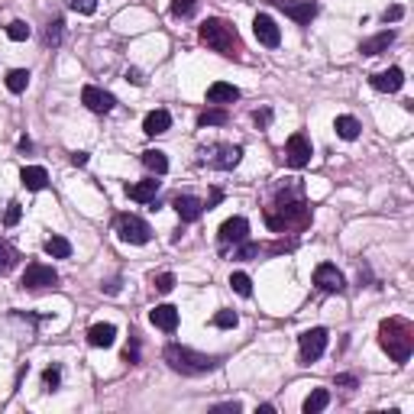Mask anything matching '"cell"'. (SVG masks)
Here are the masks:
<instances>
[{
	"label": "cell",
	"instance_id": "1",
	"mask_svg": "<svg viewBox=\"0 0 414 414\" xmlns=\"http://www.w3.org/2000/svg\"><path fill=\"white\" fill-rule=\"evenodd\" d=\"M310 220V207L304 204L301 188L282 191L272 207H265V224L272 226L275 233H282L288 226H304Z\"/></svg>",
	"mask_w": 414,
	"mask_h": 414
},
{
	"label": "cell",
	"instance_id": "2",
	"mask_svg": "<svg viewBox=\"0 0 414 414\" xmlns=\"http://www.w3.org/2000/svg\"><path fill=\"white\" fill-rule=\"evenodd\" d=\"M379 347L388 353L392 363L405 366L414 353V327L405 317H388L379 324Z\"/></svg>",
	"mask_w": 414,
	"mask_h": 414
},
{
	"label": "cell",
	"instance_id": "3",
	"mask_svg": "<svg viewBox=\"0 0 414 414\" xmlns=\"http://www.w3.org/2000/svg\"><path fill=\"white\" fill-rule=\"evenodd\" d=\"M162 356L181 376H204V372H210L217 366L214 356H204V353H198V349H191V347H181V343H169Z\"/></svg>",
	"mask_w": 414,
	"mask_h": 414
},
{
	"label": "cell",
	"instance_id": "4",
	"mask_svg": "<svg viewBox=\"0 0 414 414\" xmlns=\"http://www.w3.org/2000/svg\"><path fill=\"white\" fill-rule=\"evenodd\" d=\"M201 42H204L207 49H214V52H220V56H236L240 52V39H236V29L230 26V23H224V19H204L198 29Z\"/></svg>",
	"mask_w": 414,
	"mask_h": 414
},
{
	"label": "cell",
	"instance_id": "5",
	"mask_svg": "<svg viewBox=\"0 0 414 414\" xmlns=\"http://www.w3.org/2000/svg\"><path fill=\"white\" fill-rule=\"evenodd\" d=\"M243 159V146H230V142H217L210 149H201V165L210 169H236Z\"/></svg>",
	"mask_w": 414,
	"mask_h": 414
},
{
	"label": "cell",
	"instance_id": "6",
	"mask_svg": "<svg viewBox=\"0 0 414 414\" xmlns=\"http://www.w3.org/2000/svg\"><path fill=\"white\" fill-rule=\"evenodd\" d=\"M117 236H120L123 243H133V246H146L152 240V230H149V224L142 220V217H136V214H120L117 217Z\"/></svg>",
	"mask_w": 414,
	"mask_h": 414
},
{
	"label": "cell",
	"instance_id": "7",
	"mask_svg": "<svg viewBox=\"0 0 414 414\" xmlns=\"http://www.w3.org/2000/svg\"><path fill=\"white\" fill-rule=\"evenodd\" d=\"M298 347H301V363H314V359L324 356L327 349V330L324 327H310L298 337Z\"/></svg>",
	"mask_w": 414,
	"mask_h": 414
},
{
	"label": "cell",
	"instance_id": "8",
	"mask_svg": "<svg viewBox=\"0 0 414 414\" xmlns=\"http://www.w3.org/2000/svg\"><path fill=\"white\" fill-rule=\"evenodd\" d=\"M310 156H314V146H310V140L304 133L288 136V142H285V162H288L292 169H304L310 162Z\"/></svg>",
	"mask_w": 414,
	"mask_h": 414
},
{
	"label": "cell",
	"instance_id": "9",
	"mask_svg": "<svg viewBox=\"0 0 414 414\" xmlns=\"http://www.w3.org/2000/svg\"><path fill=\"white\" fill-rule=\"evenodd\" d=\"M19 285L23 288H52V285H58V272L46 263H29Z\"/></svg>",
	"mask_w": 414,
	"mask_h": 414
},
{
	"label": "cell",
	"instance_id": "10",
	"mask_svg": "<svg viewBox=\"0 0 414 414\" xmlns=\"http://www.w3.org/2000/svg\"><path fill=\"white\" fill-rule=\"evenodd\" d=\"M272 3L282 10L285 17H292L298 26H308L310 19L317 17V3L314 0H272Z\"/></svg>",
	"mask_w": 414,
	"mask_h": 414
},
{
	"label": "cell",
	"instance_id": "11",
	"mask_svg": "<svg viewBox=\"0 0 414 414\" xmlns=\"http://www.w3.org/2000/svg\"><path fill=\"white\" fill-rule=\"evenodd\" d=\"M314 285H317L320 292H343L347 288V279H343V272H340L333 263H320L317 269H314Z\"/></svg>",
	"mask_w": 414,
	"mask_h": 414
},
{
	"label": "cell",
	"instance_id": "12",
	"mask_svg": "<svg viewBox=\"0 0 414 414\" xmlns=\"http://www.w3.org/2000/svg\"><path fill=\"white\" fill-rule=\"evenodd\" d=\"M81 104H85L88 110H94V113H110L113 107H117V97H113L110 91L97 88V85H85V91H81Z\"/></svg>",
	"mask_w": 414,
	"mask_h": 414
},
{
	"label": "cell",
	"instance_id": "13",
	"mask_svg": "<svg viewBox=\"0 0 414 414\" xmlns=\"http://www.w3.org/2000/svg\"><path fill=\"white\" fill-rule=\"evenodd\" d=\"M217 240H220V246L249 240V220H246V217H230V220H224L220 230H217Z\"/></svg>",
	"mask_w": 414,
	"mask_h": 414
},
{
	"label": "cell",
	"instance_id": "14",
	"mask_svg": "<svg viewBox=\"0 0 414 414\" xmlns=\"http://www.w3.org/2000/svg\"><path fill=\"white\" fill-rule=\"evenodd\" d=\"M253 33H256V39H259L263 46H269V49H275L279 42H282V29H279V23H275L269 13H256Z\"/></svg>",
	"mask_w": 414,
	"mask_h": 414
},
{
	"label": "cell",
	"instance_id": "15",
	"mask_svg": "<svg viewBox=\"0 0 414 414\" xmlns=\"http://www.w3.org/2000/svg\"><path fill=\"white\" fill-rule=\"evenodd\" d=\"M369 85L376 88V91H382V94H395V91H401V85H405V72H401V68L376 72V75L369 78Z\"/></svg>",
	"mask_w": 414,
	"mask_h": 414
},
{
	"label": "cell",
	"instance_id": "16",
	"mask_svg": "<svg viewBox=\"0 0 414 414\" xmlns=\"http://www.w3.org/2000/svg\"><path fill=\"white\" fill-rule=\"evenodd\" d=\"M149 320H152V327L165 330V333H175L179 330V308L175 304H156L149 310Z\"/></svg>",
	"mask_w": 414,
	"mask_h": 414
},
{
	"label": "cell",
	"instance_id": "17",
	"mask_svg": "<svg viewBox=\"0 0 414 414\" xmlns=\"http://www.w3.org/2000/svg\"><path fill=\"white\" fill-rule=\"evenodd\" d=\"M172 207L179 210V217L185 224H194V220H201V214H204V201H198L194 194H179Z\"/></svg>",
	"mask_w": 414,
	"mask_h": 414
},
{
	"label": "cell",
	"instance_id": "18",
	"mask_svg": "<svg viewBox=\"0 0 414 414\" xmlns=\"http://www.w3.org/2000/svg\"><path fill=\"white\" fill-rule=\"evenodd\" d=\"M156 194H159V181H156V179H146V181H136V185H126V198L140 201V204H149V201H156Z\"/></svg>",
	"mask_w": 414,
	"mask_h": 414
},
{
	"label": "cell",
	"instance_id": "19",
	"mask_svg": "<svg viewBox=\"0 0 414 414\" xmlns=\"http://www.w3.org/2000/svg\"><path fill=\"white\" fill-rule=\"evenodd\" d=\"M172 126V113L169 110H152L146 113V120H142V130H146V136H162V133H169Z\"/></svg>",
	"mask_w": 414,
	"mask_h": 414
},
{
	"label": "cell",
	"instance_id": "20",
	"mask_svg": "<svg viewBox=\"0 0 414 414\" xmlns=\"http://www.w3.org/2000/svg\"><path fill=\"white\" fill-rule=\"evenodd\" d=\"M19 181H23L26 191H42L49 185V172L42 165H26V169L19 172Z\"/></svg>",
	"mask_w": 414,
	"mask_h": 414
},
{
	"label": "cell",
	"instance_id": "21",
	"mask_svg": "<svg viewBox=\"0 0 414 414\" xmlns=\"http://www.w3.org/2000/svg\"><path fill=\"white\" fill-rule=\"evenodd\" d=\"M113 340H117V327L113 324H94V327L88 330V343L97 349L113 347Z\"/></svg>",
	"mask_w": 414,
	"mask_h": 414
},
{
	"label": "cell",
	"instance_id": "22",
	"mask_svg": "<svg viewBox=\"0 0 414 414\" xmlns=\"http://www.w3.org/2000/svg\"><path fill=\"white\" fill-rule=\"evenodd\" d=\"M392 42H395V29H386V33H379V36L366 39V42L359 46V52H363V56H382Z\"/></svg>",
	"mask_w": 414,
	"mask_h": 414
},
{
	"label": "cell",
	"instance_id": "23",
	"mask_svg": "<svg viewBox=\"0 0 414 414\" xmlns=\"http://www.w3.org/2000/svg\"><path fill=\"white\" fill-rule=\"evenodd\" d=\"M240 97V88L236 85H226V81H214L207 88V101L210 104H233Z\"/></svg>",
	"mask_w": 414,
	"mask_h": 414
},
{
	"label": "cell",
	"instance_id": "24",
	"mask_svg": "<svg viewBox=\"0 0 414 414\" xmlns=\"http://www.w3.org/2000/svg\"><path fill=\"white\" fill-rule=\"evenodd\" d=\"M142 165L149 172H156V175H165V172H169V159H165V152H159V149L142 152Z\"/></svg>",
	"mask_w": 414,
	"mask_h": 414
},
{
	"label": "cell",
	"instance_id": "25",
	"mask_svg": "<svg viewBox=\"0 0 414 414\" xmlns=\"http://www.w3.org/2000/svg\"><path fill=\"white\" fill-rule=\"evenodd\" d=\"M333 130H337L340 140H356L363 126H359L356 117H337V120H333Z\"/></svg>",
	"mask_w": 414,
	"mask_h": 414
},
{
	"label": "cell",
	"instance_id": "26",
	"mask_svg": "<svg viewBox=\"0 0 414 414\" xmlns=\"http://www.w3.org/2000/svg\"><path fill=\"white\" fill-rule=\"evenodd\" d=\"M330 405V392L327 388H314L308 398H304V414H317Z\"/></svg>",
	"mask_w": 414,
	"mask_h": 414
},
{
	"label": "cell",
	"instance_id": "27",
	"mask_svg": "<svg viewBox=\"0 0 414 414\" xmlns=\"http://www.w3.org/2000/svg\"><path fill=\"white\" fill-rule=\"evenodd\" d=\"M46 253L52 256V259H68V256H72V243H68L65 236H49Z\"/></svg>",
	"mask_w": 414,
	"mask_h": 414
},
{
	"label": "cell",
	"instance_id": "28",
	"mask_svg": "<svg viewBox=\"0 0 414 414\" xmlns=\"http://www.w3.org/2000/svg\"><path fill=\"white\" fill-rule=\"evenodd\" d=\"M226 120H230V117H226L224 107H210V110H204L198 117V126H224Z\"/></svg>",
	"mask_w": 414,
	"mask_h": 414
},
{
	"label": "cell",
	"instance_id": "29",
	"mask_svg": "<svg viewBox=\"0 0 414 414\" xmlns=\"http://www.w3.org/2000/svg\"><path fill=\"white\" fill-rule=\"evenodd\" d=\"M26 85H29V72H26V68H13V72L7 75V88L13 91V94H23Z\"/></svg>",
	"mask_w": 414,
	"mask_h": 414
},
{
	"label": "cell",
	"instance_id": "30",
	"mask_svg": "<svg viewBox=\"0 0 414 414\" xmlns=\"http://www.w3.org/2000/svg\"><path fill=\"white\" fill-rule=\"evenodd\" d=\"M230 288H233L236 295H243V298L253 295V282H249V275H246V272H233V275H230Z\"/></svg>",
	"mask_w": 414,
	"mask_h": 414
},
{
	"label": "cell",
	"instance_id": "31",
	"mask_svg": "<svg viewBox=\"0 0 414 414\" xmlns=\"http://www.w3.org/2000/svg\"><path fill=\"white\" fill-rule=\"evenodd\" d=\"M13 265H17V249L7 240H0V272H10Z\"/></svg>",
	"mask_w": 414,
	"mask_h": 414
},
{
	"label": "cell",
	"instance_id": "32",
	"mask_svg": "<svg viewBox=\"0 0 414 414\" xmlns=\"http://www.w3.org/2000/svg\"><path fill=\"white\" fill-rule=\"evenodd\" d=\"M7 36L13 39V42H26L29 39V23L26 19H13V23L7 26Z\"/></svg>",
	"mask_w": 414,
	"mask_h": 414
},
{
	"label": "cell",
	"instance_id": "33",
	"mask_svg": "<svg viewBox=\"0 0 414 414\" xmlns=\"http://www.w3.org/2000/svg\"><path fill=\"white\" fill-rule=\"evenodd\" d=\"M236 324H240L236 310H217L214 314V327H220V330H233Z\"/></svg>",
	"mask_w": 414,
	"mask_h": 414
},
{
	"label": "cell",
	"instance_id": "34",
	"mask_svg": "<svg viewBox=\"0 0 414 414\" xmlns=\"http://www.w3.org/2000/svg\"><path fill=\"white\" fill-rule=\"evenodd\" d=\"M42 386H46V392H56V388L62 386V369H58V366H49L46 372H42Z\"/></svg>",
	"mask_w": 414,
	"mask_h": 414
},
{
	"label": "cell",
	"instance_id": "35",
	"mask_svg": "<svg viewBox=\"0 0 414 414\" xmlns=\"http://www.w3.org/2000/svg\"><path fill=\"white\" fill-rule=\"evenodd\" d=\"M62 26H65V23H62L58 17L49 23L46 26V46H58V42H62Z\"/></svg>",
	"mask_w": 414,
	"mask_h": 414
},
{
	"label": "cell",
	"instance_id": "36",
	"mask_svg": "<svg viewBox=\"0 0 414 414\" xmlns=\"http://www.w3.org/2000/svg\"><path fill=\"white\" fill-rule=\"evenodd\" d=\"M152 288H156V292H162V295H169L172 288H175V275H172V272L156 275V279H152Z\"/></svg>",
	"mask_w": 414,
	"mask_h": 414
},
{
	"label": "cell",
	"instance_id": "37",
	"mask_svg": "<svg viewBox=\"0 0 414 414\" xmlns=\"http://www.w3.org/2000/svg\"><path fill=\"white\" fill-rule=\"evenodd\" d=\"M198 7V0H172V13L175 17H191Z\"/></svg>",
	"mask_w": 414,
	"mask_h": 414
},
{
	"label": "cell",
	"instance_id": "38",
	"mask_svg": "<svg viewBox=\"0 0 414 414\" xmlns=\"http://www.w3.org/2000/svg\"><path fill=\"white\" fill-rule=\"evenodd\" d=\"M19 217H23V207H19L17 201H10V204H7V214H3V226H17Z\"/></svg>",
	"mask_w": 414,
	"mask_h": 414
},
{
	"label": "cell",
	"instance_id": "39",
	"mask_svg": "<svg viewBox=\"0 0 414 414\" xmlns=\"http://www.w3.org/2000/svg\"><path fill=\"white\" fill-rule=\"evenodd\" d=\"M256 256H259V243H246L243 240V246H240V253L233 259H256Z\"/></svg>",
	"mask_w": 414,
	"mask_h": 414
},
{
	"label": "cell",
	"instance_id": "40",
	"mask_svg": "<svg viewBox=\"0 0 414 414\" xmlns=\"http://www.w3.org/2000/svg\"><path fill=\"white\" fill-rule=\"evenodd\" d=\"M72 10H75V13H94L97 10V0H72Z\"/></svg>",
	"mask_w": 414,
	"mask_h": 414
},
{
	"label": "cell",
	"instance_id": "41",
	"mask_svg": "<svg viewBox=\"0 0 414 414\" xmlns=\"http://www.w3.org/2000/svg\"><path fill=\"white\" fill-rule=\"evenodd\" d=\"M210 411L214 414H240L243 411V405H240V401H224V405H214Z\"/></svg>",
	"mask_w": 414,
	"mask_h": 414
},
{
	"label": "cell",
	"instance_id": "42",
	"mask_svg": "<svg viewBox=\"0 0 414 414\" xmlns=\"http://www.w3.org/2000/svg\"><path fill=\"white\" fill-rule=\"evenodd\" d=\"M401 17H405V7H398V3H395V7H388V10H386V23H398Z\"/></svg>",
	"mask_w": 414,
	"mask_h": 414
},
{
	"label": "cell",
	"instance_id": "43",
	"mask_svg": "<svg viewBox=\"0 0 414 414\" xmlns=\"http://www.w3.org/2000/svg\"><path fill=\"white\" fill-rule=\"evenodd\" d=\"M126 81H133V85H146L142 72H136V68H130V72H126Z\"/></svg>",
	"mask_w": 414,
	"mask_h": 414
},
{
	"label": "cell",
	"instance_id": "44",
	"mask_svg": "<svg viewBox=\"0 0 414 414\" xmlns=\"http://www.w3.org/2000/svg\"><path fill=\"white\" fill-rule=\"evenodd\" d=\"M253 120L259 123V126H265V123L272 120V113H269V110H256V113H253Z\"/></svg>",
	"mask_w": 414,
	"mask_h": 414
},
{
	"label": "cell",
	"instance_id": "45",
	"mask_svg": "<svg viewBox=\"0 0 414 414\" xmlns=\"http://www.w3.org/2000/svg\"><path fill=\"white\" fill-rule=\"evenodd\" d=\"M72 165H88V152H72Z\"/></svg>",
	"mask_w": 414,
	"mask_h": 414
},
{
	"label": "cell",
	"instance_id": "46",
	"mask_svg": "<svg viewBox=\"0 0 414 414\" xmlns=\"http://www.w3.org/2000/svg\"><path fill=\"white\" fill-rule=\"evenodd\" d=\"M337 386H356V376H337Z\"/></svg>",
	"mask_w": 414,
	"mask_h": 414
},
{
	"label": "cell",
	"instance_id": "47",
	"mask_svg": "<svg viewBox=\"0 0 414 414\" xmlns=\"http://www.w3.org/2000/svg\"><path fill=\"white\" fill-rule=\"evenodd\" d=\"M136 359H140V353H136V347H133V349H126V353H123V363H136Z\"/></svg>",
	"mask_w": 414,
	"mask_h": 414
},
{
	"label": "cell",
	"instance_id": "48",
	"mask_svg": "<svg viewBox=\"0 0 414 414\" xmlns=\"http://www.w3.org/2000/svg\"><path fill=\"white\" fill-rule=\"evenodd\" d=\"M272 411H275L272 405H259V408H256V414H272Z\"/></svg>",
	"mask_w": 414,
	"mask_h": 414
}]
</instances>
